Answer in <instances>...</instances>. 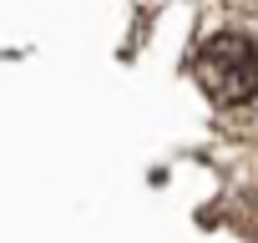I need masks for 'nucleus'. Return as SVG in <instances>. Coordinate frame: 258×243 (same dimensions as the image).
<instances>
[{
	"mask_svg": "<svg viewBox=\"0 0 258 243\" xmlns=\"http://www.w3.org/2000/svg\"><path fill=\"white\" fill-rule=\"evenodd\" d=\"M192 76L218 106H243L258 96V51L248 36H213L192 56Z\"/></svg>",
	"mask_w": 258,
	"mask_h": 243,
	"instance_id": "obj_1",
	"label": "nucleus"
}]
</instances>
